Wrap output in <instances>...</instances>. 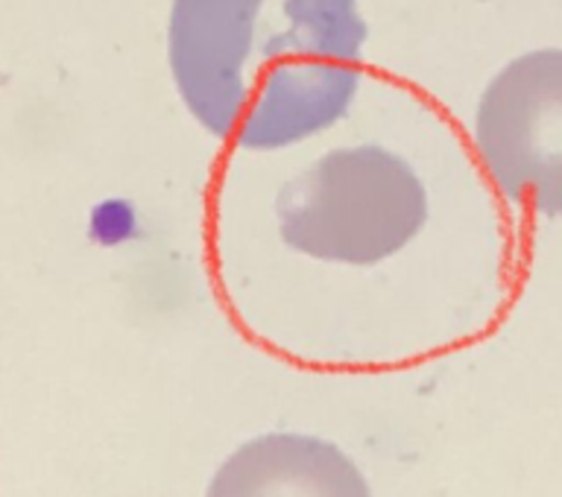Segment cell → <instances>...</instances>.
Wrapping results in <instances>:
<instances>
[{
  "instance_id": "1",
  "label": "cell",
  "mask_w": 562,
  "mask_h": 497,
  "mask_svg": "<svg viewBox=\"0 0 562 497\" xmlns=\"http://www.w3.org/2000/svg\"><path fill=\"white\" fill-rule=\"evenodd\" d=\"M358 0H173L167 61L202 129L240 149L293 147L349 112L363 68Z\"/></svg>"
},
{
  "instance_id": "2",
  "label": "cell",
  "mask_w": 562,
  "mask_h": 497,
  "mask_svg": "<svg viewBox=\"0 0 562 497\" xmlns=\"http://www.w3.org/2000/svg\"><path fill=\"white\" fill-rule=\"evenodd\" d=\"M281 240L316 261L372 267L428 223V193L404 158L378 144L325 153L276 200Z\"/></svg>"
},
{
  "instance_id": "3",
  "label": "cell",
  "mask_w": 562,
  "mask_h": 497,
  "mask_svg": "<svg viewBox=\"0 0 562 497\" xmlns=\"http://www.w3.org/2000/svg\"><path fill=\"white\" fill-rule=\"evenodd\" d=\"M474 149L509 202L562 214V50L518 56L492 79L474 117Z\"/></svg>"
},
{
  "instance_id": "4",
  "label": "cell",
  "mask_w": 562,
  "mask_h": 497,
  "mask_svg": "<svg viewBox=\"0 0 562 497\" xmlns=\"http://www.w3.org/2000/svg\"><path fill=\"white\" fill-rule=\"evenodd\" d=\"M205 497H372L349 456L323 439L272 433L220 465Z\"/></svg>"
}]
</instances>
